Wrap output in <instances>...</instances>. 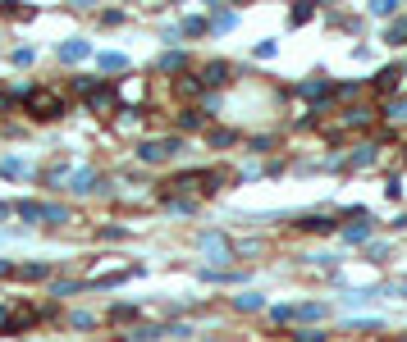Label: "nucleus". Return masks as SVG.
<instances>
[{
    "label": "nucleus",
    "instance_id": "obj_1",
    "mask_svg": "<svg viewBox=\"0 0 407 342\" xmlns=\"http://www.w3.org/2000/svg\"><path fill=\"white\" fill-rule=\"evenodd\" d=\"M225 183H229L225 169H183V173H174L170 188L174 192H201V197H211V192H220Z\"/></svg>",
    "mask_w": 407,
    "mask_h": 342
},
{
    "label": "nucleus",
    "instance_id": "obj_2",
    "mask_svg": "<svg viewBox=\"0 0 407 342\" xmlns=\"http://www.w3.org/2000/svg\"><path fill=\"white\" fill-rule=\"evenodd\" d=\"M133 151H138L142 164H165V160H174V155L183 151V137L179 133H174V137H142Z\"/></svg>",
    "mask_w": 407,
    "mask_h": 342
},
{
    "label": "nucleus",
    "instance_id": "obj_3",
    "mask_svg": "<svg viewBox=\"0 0 407 342\" xmlns=\"http://www.w3.org/2000/svg\"><path fill=\"white\" fill-rule=\"evenodd\" d=\"M23 101H28V114H33V119H60V114L69 110V105H64V96L46 92V87H28Z\"/></svg>",
    "mask_w": 407,
    "mask_h": 342
},
{
    "label": "nucleus",
    "instance_id": "obj_4",
    "mask_svg": "<svg viewBox=\"0 0 407 342\" xmlns=\"http://www.w3.org/2000/svg\"><path fill=\"white\" fill-rule=\"evenodd\" d=\"M325 315H329L325 301H302V306H275L270 310L275 324H312V319H325Z\"/></svg>",
    "mask_w": 407,
    "mask_h": 342
},
{
    "label": "nucleus",
    "instance_id": "obj_5",
    "mask_svg": "<svg viewBox=\"0 0 407 342\" xmlns=\"http://www.w3.org/2000/svg\"><path fill=\"white\" fill-rule=\"evenodd\" d=\"M197 247H201V256H206V260H216V265H211V269H225L229 265V260H234L238 256V251H234V242H229L225 238V233H201V238H197Z\"/></svg>",
    "mask_w": 407,
    "mask_h": 342
},
{
    "label": "nucleus",
    "instance_id": "obj_6",
    "mask_svg": "<svg viewBox=\"0 0 407 342\" xmlns=\"http://www.w3.org/2000/svg\"><path fill=\"white\" fill-rule=\"evenodd\" d=\"M87 110L92 114H119V92H114V83H96L92 92H87Z\"/></svg>",
    "mask_w": 407,
    "mask_h": 342
},
{
    "label": "nucleus",
    "instance_id": "obj_7",
    "mask_svg": "<svg viewBox=\"0 0 407 342\" xmlns=\"http://www.w3.org/2000/svg\"><path fill=\"white\" fill-rule=\"evenodd\" d=\"M28 324H37V310L28 306H5L0 310V334H18V329H28Z\"/></svg>",
    "mask_w": 407,
    "mask_h": 342
},
{
    "label": "nucleus",
    "instance_id": "obj_8",
    "mask_svg": "<svg viewBox=\"0 0 407 342\" xmlns=\"http://www.w3.org/2000/svg\"><path fill=\"white\" fill-rule=\"evenodd\" d=\"M229 73H234V68H229V60H211V64L197 68V78H201V87H206V92H216V87H229Z\"/></svg>",
    "mask_w": 407,
    "mask_h": 342
},
{
    "label": "nucleus",
    "instance_id": "obj_9",
    "mask_svg": "<svg viewBox=\"0 0 407 342\" xmlns=\"http://www.w3.org/2000/svg\"><path fill=\"white\" fill-rule=\"evenodd\" d=\"M375 155H380V142H362V146H353V151L343 155V169H371Z\"/></svg>",
    "mask_w": 407,
    "mask_h": 342
},
{
    "label": "nucleus",
    "instance_id": "obj_10",
    "mask_svg": "<svg viewBox=\"0 0 407 342\" xmlns=\"http://www.w3.org/2000/svg\"><path fill=\"white\" fill-rule=\"evenodd\" d=\"M293 96H302V101H329V96H334V83H329V78H307V83L293 87Z\"/></svg>",
    "mask_w": 407,
    "mask_h": 342
},
{
    "label": "nucleus",
    "instance_id": "obj_11",
    "mask_svg": "<svg viewBox=\"0 0 407 342\" xmlns=\"http://www.w3.org/2000/svg\"><path fill=\"white\" fill-rule=\"evenodd\" d=\"M64 188H69V192H78V197H83V192H96V188H101V173H96V169H87V164H83V169H69Z\"/></svg>",
    "mask_w": 407,
    "mask_h": 342
},
{
    "label": "nucleus",
    "instance_id": "obj_12",
    "mask_svg": "<svg viewBox=\"0 0 407 342\" xmlns=\"http://www.w3.org/2000/svg\"><path fill=\"white\" fill-rule=\"evenodd\" d=\"M403 78H407V64H403V60H399V64H384L380 73H375V92H399Z\"/></svg>",
    "mask_w": 407,
    "mask_h": 342
},
{
    "label": "nucleus",
    "instance_id": "obj_13",
    "mask_svg": "<svg viewBox=\"0 0 407 342\" xmlns=\"http://www.w3.org/2000/svg\"><path fill=\"white\" fill-rule=\"evenodd\" d=\"M55 55H60L64 64H78V60H87V55H92V46H87L83 37H69V42H60V51H55Z\"/></svg>",
    "mask_w": 407,
    "mask_h": 342
},
{
    "label": "nucleus",
    "instance_id": "obj_14",
    "mask_svg": "<svg viewBox=\"0 0 407 342\" xmlns=\"http://www.w3.org/2000/svg\"><path fill=\"white\" fill-rule=\"evenodd\" d=\"M165 334H170V324H138V329H129L119 342H160Z\"/></svg>",
    "mask_w": 407,
    "mask_h": 342
},
{
    "label": "nucleus",
    "instance_id": "obj_15",
    "mask_svg": "<svg viewBox=\"0 0 407 342\" xmlns=\"http://www.w3.org/2000/svg\"><path fill=\"white\" fill-rule=\"evenodd\" d=\"M201 92H206V87H201V78H197V73H183V78H174V96H179V101H197Z\"/></svg>",
    "mask_w": 407,
    "mask_h": 342
},
{
    "label": "nucleus",
    "instance_id": "obj_16",
    "mask_svg": "<svg viewBox=\"0 0 407 342\" xmlns=\"http://www.w3.org/2000/svg\"><path fill=\"white\" fill-rule=\"evenodd\" d=\"M0 173L5 178H33V164L23 155H0Z\"/></svg>",
    "mask_w": 407,
    "mask_h": 342
},
{
    "label": "nucleus",
    "instance_id": "obj_17",
    "mask_svg": "<svg viewBox=\"0 0 407 342\" xmlns=\"http://www.w3.org/2000/svg\"><path fill=\"white\" fill-rule=\"evenodd\" d=\"M206 23H211V32H234V28H238V14H234V9H225V5H211V18H206Z\"/></svg>",
    "mask_w": 407,
    "mask_h": 342
},
{
    "label": "nucleus",
    "instance_id": "obj_18",
    "mask_svg": "<svg viewBox=\"0 0 407 342\" xmlns=\"http://www.w3.org/2000/svg\"><path fill=\"white\" fill-rule=\"evenodd\" d=\"M14 274H18V279H28V283H42V279H51V274H55V265H51V260H33V265H18Z\"/></svg>",
    "mask_w": 407,
    "mask_h": 342
},
{
    "label": "nucleus",
    "instance_id": "obj_19",
    "mask_svg": "<svg viewBox=\"0 0 407 342\" xmlns=\"http://www.w3.org/2000/svg\"><path fill=\"white\" fill-rule=\"evenodd\" d=\"M297 228H307V233H334V228H338V219H334V214H307V219L297 224Z\"/></svg>",
    "mask_w": 407,
    "mask_h": 342
},
{
    "label": "nucleus",
    "instance_id": "obj_20",
    "mask_svg": "<svg viewBox=\"0 0 407 342\" xmlns=\"http://www.w3.org/2000/svg\"><path fill=\"white\" fill-rule=\"evenodd\" d=\"M96 64H101V73H124V68H129V55H119V51H101V55H96Z\"/></svg>",
    "mask_w": 407,
    "mask_h": 342
},
{
    "label": "nucleus",
    "instance_id": "obj_21",
    "mask_svg": "<svg viewBox=\"0 0 407 342\" xmlns=\"http://www.w3.org/2000/svg\"><path fill=\"white\" fill-rule=\"evenodd\" d=\"M201 123H206V114H201V105H188V110L179 114V137H183V133H197Z\"/></svg>",
    "mask_w": 407,
    "mask_h": 342
},
{
    "label": "nucleus",
    "instance_id": "obj_22",
    "mask_svg": "<svg viewBox=\"0 0 407 342\" xmlns=\"http://www.w3.org/2000/svg\"><path fill=\"white\" fill-rule=\"evenodd\" d=\"M160 73H179V68H188V51H165L160 60H156Z\"/></svg>",
    "mask_w": 407,
    "mask_h": 342
},
{
    "label": "nucleus",
    "instance_id": "obj_23",
    "mask_svg": "<svg viewBox=\"0 0 407 342\" xmlns=\"http://www.w3.org/2000/svg\"><path fill=\"white\" fill-rule=\"evenodd\" d=\"M375 114L366 110V105H357V110H343V128H371Z\"/></svg>",
    "mask_w": 407,
    "mask_h": 342
},
{
    "label": "nucleus",
    "instance_id": "obj_24",
    "mask_svg": "<svg viewBox=\"0 0 407 342\" xmlns=\"http://www.w3.org/2000/svg\"><path fill=\"white\" fill-rule=\"evenodd\" d=\"M69 205H42V224H51V228H60V224H69Z\"/></svg>",
    "mask_w": 407,
    "mask_h": 342
},
{
    "label": "nucleus",
    "instance_id": "obj_25",
    "mask_svg": "<svg viewBox=\"0 0 407 342\" xmlns=\"http://www.w3.org/2000/svg\"><path fill=\"white\" fill-rule=\"evenodd\" d=\"M234 310H243V315H252V310H266V297H261V292H243V297H234Z\"/></svg>",
    "mask_w": 407,
    "mask_h": 342
},
{
    "label": "nucleus",
    "instance_id": "obj_26",
    "mask_svg": "<svg viewBox=\"0 0 407 342\" xmlns=\"http://www.w3.org/2000/svg\"><path fill=\"white\" fill-rule=\"evenodd\" d=\"M14 214L28 224H42V201H14Z\"/></svg>",
    "mask_w": 407,
    "mask_h": 342
},
{
    "label": "nucleus",
    "instance_id": "obj_27",
    "mask_svg": "<svg viewBox=\"0 0 407 342\" xmlns=\"http://www.w3.org/2000/svg\"><path fill=\"white\" fill-rule=\"evenodd\" d=\"M371 233H375V219H362V224H353V228H343V238L348 242H371Z\"/></svg>",
    "mask_w": 407,
    "mask_h": 342
},
{
    "label": "nucleus",
    "instance_id": "obj_28",
    "mask_svg": "<svg viewBox=\"0 0 407 342\" xmlns=\"http://www.w3.org/2000/svg\"><path fill=\"white\" fill-rule=\"evenodd\" d=\"M384 42H389V46H407V18H394V23L384 28Z\"/></svg>",
    "mask_w": 407,
    "mask_h": 342
},
{
    "label": "nucleus",
    "instance_id": "obj_29",
    "mask_svg": "<svg viewBox=\"0 0 407 342\" xmlns=\"http://www.w3.org/2000/svg\"><path fill=\"white\" fill-rule=\"evenodd\" d=\"M179 32H183V37H201V32H211V23H206V18H197V14H188V18L179 23Z\"/></svg>",
    "mask_w": 407,
    "mask_h": 342
},
{
    "label": "nucleus",
    "instance_id": "obj_30",
    "mask_svg": "<svg viewBox=\"0 0 407 342\" xmlns=\"http://www.w3.org/2000/svg\"><path fill=\"white\" fill-rule=\"evenodd\" d=\"M384 119H389V123H407V96H399V101L384 105Z\"/></svg>",
    "mask_w": 407,
    "mask_h": 342
},
{
    "label": "nucleus",
    "instance_id": "obj_31",
    "mask_svg": "<svg viewBox=\"0 0 407 342\" xmlns=\"http://www.w3.org/2000/svg\"><path fill=\"white\" fill-rule=\"evenodd\" d=\"M371 14L375 18H394L399 14V0H371Z\"/></svg>",
    "mask_w": 407,
    "mask_h": 342
},
{
    "label": "nucleus",
    "instance_id": "obj_32",
    "mask_svg": "<svg viewBox=\"0 0 407 342\" xmlns=\"http://www.w3.org/2000/svg\"><path fill=\"white\" fill-rule=\"evenodd\" d=\"M92 324H96L92 310H69V329H92Z\"/></svg>",
    "mask_w": 407,
    "mask_h": 342
},
{
    "label": "nucleus",
    "instance_id": "obj_33",
    "mask_svg": "<svg viewBox=\"0 0 407 342\" xmlns=\"http://www.w3.org/2000/svg\"><path fill=\"white\" fill-rule=\"evenodd\" d=\"M238 133L234 128H211V146H234Z\"/></svg>",
    "mask_w": 407,
    "mask_h": 342
},
{
    "label": "nucleus",
    "instance_id": "obj_34",
    "mask_svg": "<svg viewBox=\"0 0 407 342\" xmlns=\"http://www.w3.org/2000/svg\"><path fill=\"white\" fill-rule=\"evenodd\" d=\"M312 14H316V5H312V0H302V5H293V14H288V23H307Z\"/></svg>",
    "mask_w": 407,
    "mask_h": 342
},
{
    "label": "nucleus",
    "instance_id": "obj_35",
    "mask_svg": "<svg viewBox=\"0 0 407 342\" xmlns=\"http://www.w3.org/2000/svg\"><path fill=\"white\" fill-rule=\"evenodd\" d=\"M165 205H170L174 214H192V210H197V201H188V197H170Z\"/></svg>",
    "mask_w": 407,
    "mask_h": 342
},
{
    "label": "nucleus",
    "instance_id": "obj_36",
    "mask_svg": "<svg viewBox=\"0 0 407 342\" xmlns=\"http://www.w3.org/2000/svg\"><path fill=\"white\" fill-rule=\"evenodd\" d=\"M288 338H293V342H325L329 334H325V329H302V334H288Z\"/></svg>",
    "mask_w": 407,
    "mask_h": 342
},
{
    "label": "nucleus",
    "instance_id": "obj_37",
    "mask_svg": "<svg viewBox=\"0 0 407 342\" xmlns=\"http://www.w3.org/2000/svg\"><path fill=\"white\" fill-rule=\"evenodd\" d=\"M33 60H37V46H18V51H14V64L18 68H28Z\"/></svg>",
    "mask_w": 407,
    "mask_h": 342
},
{
    "label": "nucleus",
    "instance_id": "obj_38",
    "mask_svg": "<svg viewBox=\"0 0 407 342\" xmlns=\"http://www.w3.org/2000/svg\"><path fill=\"white\" fill-rule=\"evenodd\" d=\"M348 306H371V301H375V292H348Z\"/></svg>",
    "mask_w": 407,
    "mask_h": 342
},
{
    "label": "nucleus",
    "instance_id": "obj_39",
    "mask_svg": "<svg viewBox=\"0 0 407 342\" xmlns=\"http://www.w3.org/2000/svg\"><path fill=\"white\" fill-rule=\"evenodd\" d=\"M133 315H138V306H110V315H105V319H133Z\"/></svg>",
    "mask_w": 407,
    "mask_h": 342
},
{
    "label": "nucleus",
    "instance_id": "obj_40",
    "mask_svg": "<svg viewBox=\"0 0 407 342\" xmlns=\"http://www.w3.org/2000/svg\"><path fill=\"white\" fill-rule=\"evenodd\" d=\"M275 51H279L275 42H261V46H256V60H275Z\"/></svg>",
    "mask_w": 407,
    "mask_h": 342
},
{
    "label": "nucleus",
    "instance_id": "obj_41",
    "mask_svg": "<svg viewBox=\"0 0 407 342\" xmlns=\"http://www.w3.org/2000/svg\"><path fill=\"white\" fill-rule=\"evenodd\" d=\"M384 197L399 201V197H403V183H399V178H389V183H384Z\"/></svg>",
    "mask_w": 407,
    "mask_h": 342
},
{
    "label": "nucleus",
    "instance_id": "obj_42",
    "mask_svg": "<svg viewBox=\"0 0 407 342\" xmlns=\"http://www.w3.org/2000/svg\"><path fill=\"white\" fill-rule=\"evenodd\" d=\"M101 238H105V242H124L129 233H124V228H101Z\"/></svg>",
    "mask_w": 407,
    "mask_h": 342
},
{
    "label": "nucleus",
    "instance_id": "obj_43",
    "mask_svg": "<svg viewBox=\"0 0 407 342\" xmlns=\"http://www.w3.org/2000/svg\"><path fill=\"white\" fill-rule=\"evenodd\" d=\"M14 269H18V265H9V260H0V279H9Z\"/></svg>",
    "mask_w": 407,
    "mask_h": 342
},
{
    "label": "nucleus",
    "instance_id": "obj_44",
    "mask_svg": "<svg viewBox=\"0 0 407 342\" xmlns=\"http://www.w3.org/2000/svg\"><path fill=\"white\" fill-rule=\"evenodd\" d=\"M389 292H394V297H407V283H394Z\"/></svg>",
    "mask_w": 407,
    "mask_h": 342
},
{
    "label": "nucleus",
    "instance_id": "obj_45",
    "mask_svg": "<svg viewBox=\"0 0 407 342\" xmlns=\"http://www.w3.org/2000/svg\"><path fill=\"white\" fill-rule=\"evenodd\" d=\"M9 214H14V205H5V201H0V219H9Z\"/></svg>",
    "mask_w": 407,
    "mask_h": 342
},
{
    "label": "nucleus",
    "instance_id": "obj_46",
    "mask_svg": "<svg viewBox=\"0 0 407 342\" xmlns=\"http://www.w3.org/2000/svg\"><path fill=\"white\" fill-rule=\"evenodd\" d=\"M206 342H225V338H206Z\"/></svg>",
    "mask_w": 407,
    "mask_h": 342
},
{
    "label": "nucleus",
    "instance_id": "obj_47",
    "mask_svg": "<svg viewBox=\"0 0 407 342\" xmlns=\"http://www.w3.org/2000/svg\"><path fill=\"white\" fill-rule=\"evenodd\" d=\"M403 160H407V146H403Z\"/></svg>",
    "mask_w": 407,
    "mask_h": 342
}]
</instances>
